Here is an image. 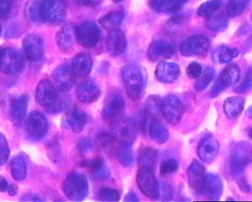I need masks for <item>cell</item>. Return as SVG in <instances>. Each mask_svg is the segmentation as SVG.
<instances>
[{"label": "cell", "instance_id": "7c38bea8", "mask_svg": "<svg viewBox=\"0 0 252 202\" xmlns=\"http://www.w3.org/2000/svg\"><path fill=\"white\" fill-rule=\"evenodd\" d=\"M112 134L119 143L132 145L137 138V127L132 119H120L114 122Z\"/></svg>", "mask_w": 252, "mask_h": 202}, {"label": "cell", "instance_id": "d6a6232c", "mask_svg": "<svg viewBox=\"0 0 252 202\" xmlns=\"http://www.w3.org/2000/svg\"><path fill=\"white\" fill-rule=\"evenodd\" d=\"M42 0H31L25 7V15L28 21L34 24L44 22L41 13Z\"/></svg>", "mask_w": 252, "mask_h": 202}, {"label": "cell", "instance_id": "e575fe53", "mask_svg": "<svg viewBox=\"0 0 252 202\" xmlns=\"http://www.w3.org/2000/svg\"><path fill=\"white\" fill-rule=\"evenodd\" d=\"M10 170L15 180L18 181L24 180L27 175V164L24 157L20 155L13 157L10 162Z\"/></svg>", "mask_w": 252, "mask_h": 202}, {"label": "cell", "instance_id": "c3c4849f", "mask_svg": "<svg viewBox=\"0 0 252 202\" xmlns=\"http://www.w3.org/2000/svg\"><path fill=\"white\" fill-rule=\"evenodd\" d=\"M0 147H1V165L3 166L7 162L10 155L9 144L3 134L0 139Z\"/></svg>", "mask_w": 252, "mask_h": 202}, {"label": "cell", "instance_id": "8d00e7d4", "mask_svg": "<svg viewBox=\"0 0 252 202\" xmlns=\"http://www.w3.org/2000/svg\"><path fill=\"white\" fill-rule=\"evenodd\" d=\"M252 0H228L226 5V14L229 17L234 18L245 12Z\"/></svg>", "mask_w": 252, "mask_h": 202}, {"label": "cell", "instance_id": "cb8c5ba5", "mask_svg": "<svg viewBox=\"0 0 252 202\" xmlns=\"http://www.w3.org/2000/svg\"><path fill=\"white\" fill-rule=\"evenodd\" d=\"M181 69L180 66L175 63H159L156 69V77L159 82L164 84H172L180 77Z\"/></svg>", "mask_w": 252, "mask_h": 202}, {"label": "cell", "instance_id": "bcb514c9", "mask_svg": "<svg viewBox=\"0 0 252 202\" xmlns=\"http://www.w3.org/2000/svg\"><path fill=\"white\" fill-rule=\"evenodd\" d=\"M252 86V67H249L247 72H245L242 82L238 84L234 89V92L239 93V94H243L248 92L249 89Z\"/></svg>", "mask_w": 252, "mask_h": 202}, {"label": "cell", "instance_id": "ffe728a7", "mask_svg": "<svg viewBox=\"0 0 252 202\" xmlns=\"http://www.w3.org/2000/svg\"><path fill=\"white\" fill-rule=\"evenodd\" d=\"M187 175L190 188L195 194L200 195L207 175L205 167L198 160H193L189 166Z\"/></svg>", "mask_w": 252, "mask_h": 202}, {"label": "cell", "instance_id": "be15d7a7", "mask_svg": "<svg viewBox=\"0 0 252 202\" xmlns=\"http://www.w3.org/2000/svg\"><path fill=\"white\" fill-rule=\"evenodd\" d=\"M112 1L115 3H120L122 2V1H124V0H112Z\"/></svg>", "mask_w": 252, "mask_h": 202}, {"label": "cell", "instance_id": "8992f818", "mask_svg": "<svg viewBox=\"0 0 252 202\" xmlns=\"http://www.w3.org/2000/svg\"><path fill=\"white\" fill-rule=\"evenodd\" d=\"M210 47V41L206 36L195 34L187 38L181 44L180 51L186 57H205Z\"/></svg>", "mask_w": 252, "mask_h": 202}, {"label": "cell", "instance_id": "f907efd6", "mask_svg": "<svg viewBox=\"0 0 252 202\" xmlns=\"http://www.w3.org/2000/svg\"><path fill=\"white\" fill-rule=\"evenodd\" d=\"M78 150L82 154L88 153L92 150L93 142L90 138H84L81 139L78 142Z\"/></svg>", "mask_w": 252, "mask_h": 202}, {"label": "cell", "instance_id": "60d3db41", "mask_svg": "<svg viewBox=\"0 0 252 202\" xmlns=\"http://www.w3.org/2000/svg\"><path fill=\"white\" fill-rule=\"evenodd\" d=\"M161 101L160 98L157 96H151L147 99L144 106V111L146 112L149 118H158L160 112Z\"/></svg>", "mask_w": 252, "mask_h": 202}, {"label": "cell", "instance_id": "e7e4bbea", "mask_svg": "<svg viewBox=\"0 0 252 202\" xmlns=\"http://www.w3.org/2000/svg\"><path fill=\"white\" fill-rule=\"evenodd\" d=\"M251 20H252V19H251Z\"/></svg>", "mask_w": 252, "mask_h": 202}, {"label": "cell", "instance_id": "484cf974", "mask_svg": "<svg viewBox=\"0 0 252 202\" xmlns=\"http://www.w3.org/2000/svg\"><path fill=\"white\" fill-rule=\"evenodd\" d=\"M73 72L77 78L84 79L91 73L93 67V59L88 53H79L72 61Z\"/></svg>", "mask_w": 252, "mask_h": 202}, {"label": "cell", "instance_id": "9c48e42d", "mask_svg": "<svg viewBox=\"0 0 252 202\" xmlns=\"http://www.w3.org/2000/svg\"><path fill=\"white\" fill-rule=\"evenodd\" d=\"M160 112L162 117L168 123L176 125L180 123L183 117L185 105L177 96L168 95L161 101Z\"/></svg>", "mask_w": 252, "mask_h": 202}, {"label": "cell", "instance_id": "6f0895ef", "mask_svg": "<svg viewBox=\"0 0 252 202\" xmlns=\"http://www.w3.org/2000/svg\"><path fill=\"white\" fill-rule=\"evenodd\" d=\"M238 185L240 190H243L245 193H251L252 188L249 185L248 182L245 180V178H241L238 181Z\"/></svg>", "mask_w": 252, "mask_h": 202}, {"label": "cell", "instance_id": "d4e9b609", "mask_svg": "<svg viewBox=\"0 0 252 202\" xmlns=\"http://www.w3.org/2000/svg\"><path fill=\"white\" fill-rule=\"evenodd\" d=\"M76 38V27L71 23L63 26L56 34V41L61 50L68 52L74 47Z\"/></svg>", "mask_w": 252, "mask_h": 202}, {"label": "cell", "instance_id": "680465c9", "mask_svg": "<svg viewBox=\"0 0 252 202\" xmlns=\"http://www.w3.org/2000/svg\"><path fill=\"white\" fill-rule=\"evenodd\" d=\"M140 201L138 197L136 195V193L133 192H130L126 195L125 199H124V202H138Z\"/></svg>", "mask_w": 252, "mask_h": 202}, {"label": "cell", "instance_id": "f1b7e54d", "mask_svg": "<svg viewBox=\"0 0 252 202\" xmlns=\"http://www.w3.org/2000/svg\"><path fill=\"white\" fill-rule=\"evenodd\" d=\"M147 130L150 138L157 143H165L170 138L168 130L159 120V117L151 119Z\"/></svg>", "mask_w": 252, "mask_h": 202}, {"label": "cell", "instance_id": "4fadbf2b", "mask_svg": "<svg viewBox=\"0 0 252 202\" xmlns=\"http://www.w3.org/2000/svg\"><path fill=\"white\" fill-rule=\"evenodd\" d=\"M26 129L30 138L34 140H39L47 134L49 122L42 112L34 111L28 116L26 120Z\"/></svg>", "mask_w": 252, "mask_h": 202}, {"label": "cell", "instance_id": "681fc988", "mask_svg": "<svg viewBox=\"0 0 252 202\" xmlns=\"http://www.w3.org/2000/svg\"><path fill=\"white\" fill-rule=\"evenodd\" d=\"M14 1V0H1L0 11H1V19H6L9 16L12 9Z\"/></svg>", "mask_w": 252, "mask_h": 202}, {"label": "cell", "instance_id": "4316f807", "mask_svg": "<svg viewBox=\"0 0 252 202\" xmlns=\"http://www.w3.org/2000/svg\"><path fill=\"white\" fill-rule=\"evenodd\" d=\"M28 98L26 94H21L13 98L10 102V115L16 124H21L27 114Z\"/></svg>", "mask_w": 252, "mask_h": 202}, {"label": "cell", "instance_id": "8fae6325", "mask_svg": "<svg viewBox=\"0 0 252 202\" xmlns=\"http://www.w3.org/2000/svg\"><path fill=\"white\" fill-rule=\"evenodd\" d=\"M35 98L37 103L48 111L51 110L60 100L56 87L47 79H42L38 83Z\"/></svg>", "mask_w": 252, "mask_h": 202}, {"label": "cell", "instance_id": "7a4b0ae2", "mask_svg": "<svg viewBox=\"0 0 252 202\" xmlns=\"http://www.w3.org/2000/svg\"><path fill=\"white\" fill-rule=\"evenodd\" d=\"M89 189L85 175L79 172H71L63 180V193L71 201H83L87 196Z\"/></svg>", "mask_w": 252, "mask_h": 202}, {"label": "cell", "instance_id": "11a10c76", "mask_svg": "<svg viewBox=\"0 0 252 202\" xmlns=\"http://www.w3.org/2000/svg\"><path fill=\"white\" fill-rule=\"evenodd\" d=\"M77 4L86 7H97L102 3V0H75Z\"/></svg>", "mask_w": 252, "mask_h": 202}, {"label": "cell", "instance_id": "d590c367", "mask_svg": "<svg viewBox=\"0 0 252 202\" xmlns=\"http://www.w3.org/2000/svg\"><path fill=\"white\" fill-rule=\"evenodd\" d=\"M118 161L125 167H130L134 165L135 157L131 145L119 143L116 150Z\"/></svg>", "mask_w": 252, "mask_h": 202}, {"label": "cell", "instance_id": "2e32d148", "mask_svg": "<svg viewBox=\"0 0 252 202\" xmlns=\"http://www.w3.org/2000/svg\"><path fill=\"white\" fill-rule=\"evenodd\" d=\"M23 47L28 60L36 62L42 59L44 54V44L42 37L39 34H28L23 40Z\"/></svg>", "mask_w": 252, "mask_h": 202}, {"label": "cell", "instance_id": "4dcf8cb0", "mask_svg": "<svg viewBox=\"0 0 252 202\" xmlns=\"http://www.w3.org/2000/svg\"><path fill=\"white\" fill-rule=\"evenodd\" d=\"M245 107V99L240 97H229L223 102V111L225 116L230 120L238 118Z\"/></svg>", "mask_w": 252, "mask_h": 202}, {"label": "cell", "instance_id": "db71d44e", "mask_svg": "<svg viewBox=\"0 0 252 202\" xmlns=\"http://www.w3.org/2000/svg\"><path fill=\"white\" fill-rule=\"evenodd\" d=\"M109 175H110L109 170L105 166H104L102 168H99L97 171H96L95 173H94V174H93L95 179L99 180L107 179V178H109Z\"/></svg>", "mask_w": 252, "mask_h": 202}, {"label": "cell", "instance_id": "ac0fdd59", "mask_svg": "<svg viewBox=\"0 0 252 202\" xmlns=\"http://www.w3.org/2000/svg\"><path fill=\"white\" fill-rule=\"evenodd\" d=\"M223 183L216 173H207L205 183L200 195L212 201H218L223 194Z\"/></svg>", "mask_w": 252, "mask_h": 202}, {"label": "cell", "instance_id": "94428289", "mask_svg": "<svg viewBox=\"0 0 252 202\" xmlns=\"http://www.w3.org/2000/svg\"><path fill=\"white\" fill-rule=\"evenodd\" d=\"M7 192L10 196H15L18 193V187L15 184H11V185H9Z\"/></svg>", "mask_w": 252, "mask_h": 202}, {"label": "cell", "instance_id": "f5cc1de1", "mask_svg": "<svg viewBox=\"0 0 252 202\" xmlns=\"http://www.w3.org/2000/svg\"><path fill=\"white\" fill-rule=\"evenodd\" d=\"M160 197H161L162 200H170L172 197L171 187L166 183L160 185Z\"/></svg>", "mask_w": 252, "mask_h": 202}, {"label": "cell", "instance_id": "91938a15", "mask_svg": "<svg viewBox=\"0 0 252 202\" xmlns=\"http://www.w3.org/2000/svg\"><path fill=\"white\" fill-rule=\"evenodd\" d=\"M9 185L8 184V182L5 179L4 177L1 178V183H0V190L1 193H4V192L7 191L8 188H9Z\"/></svg>", "mask_w": 252, "mask_h": 202}, {"label": "cell", "instance_id": "9f6ffc18", "mask_svg": "<svg viewBox=\"0 0 252 202\" xmlns=\"http://www.w3.org/2000/svg\"><path fill=\"white\" fill-rule=\"evenodd\" d=\"M21 201L23 202H43L44 200L41 199L40 197L38 195H34V194H28V195H24L21 199Z\"/></svg>", "mask_w": 252, "mask_h": 202}, {"label": "cell", "instance_id": "ee69618b", "mask_svg": "<svg viewBox=\"0 0 252 202\" xmlns=\"http://www.w3.org/2000/svg\"><path fill=\"white\" fill-rule=\"evenodd\" d=\"M178 162L175 159H169L160 164V173L162 176L166 177L174 174L178 169Z\"/></svg>", "mask_w": 252, "mask_h": 202}, {"label": "cell", "instance_id": "ab89813d", "mask_svg": "<svg viewBox=\"0 0 252 202\" xmlns=\"http://www.w3.org/2000/svg\"><path fill=\"white\" fill-rule=\"evenodd\" d=\"M215 73L216 72L213 67H206L195 83L194 88L195 90L197 92H202V91L205 90L215 78Z\"/></svg>", "mask_w": 252, "mask_h": 202}, {"label": "cell", "instance_id": "f35d334b", "mask_svg": "<svg viewBox=\"0 0 252 202\" xmlns=\"http://www.w3.org/2000/svg\"><path fill=\"white\" fill-rule=\"evenodd\" d=\"M221 4L222 0H208L200 5L197 13L200 17L208 19L220 9Z\"/></svg>", "mask_w": 252, "mask_h": 202}, {"label": "cell", "instance_id": "7402d4cb", "mask_svg": "<svg viewBox=\"0 0 252 202\" xmlns=\"http://www.w3.org/2000/svg\"><path fill=\"white\" fill-rule=\"evenodd\" d=\"M101 91L98 86L91 79L84 81L76 89V96L78 100L84 103H93L98 100Z\"/></svg>", "mask_w": 252, "mask_h": 202}, {"label": "cell", "instance_id": "7dc6e473", "mask_svg": "<svg viewBox=\"0 0 252 202\" xmlns=\"http://www.w3.org/2000/svg\"><path fill=\"white\" fill-rule=\"evenodd\" d=\"M203 72L201 65L197 62H192L187 67V74L189 78L198 79Z\"/></svg>", "mask_w": 252, "mask_h": 202}, {"label": "cell", "instance_id": "44dd1931", "mask_svg": "<svg viewBox=\"0 0 252 202\" xmlns=\"http://www.w3.org/2000/svg\"><path fill=\"white\" fill-rule=\"evenodd\" d=\"M106 47L110 55H122L125 52L127 47V39L125 34L119 28L109 31L106 39Z\"/></svg>", "mask_w": 252, "mask_h": 202}, {"label": "cell", "instance_id": "30bf717a", "mask_svg": "<svg viewBox=\"0 0 252 202\" xmlns=\"http://www.w3.org/2000/svg\"><path fill=\"white\" fill-rule=\"evenodd\" d=\"M137 184L141 192L147 198L156 200L160 197V185L153 170L140 167L137 173Z\"/></svg>", "mask_w": 252, "mask_h": 202}, {"label": "cell", "instance_id": "52a82bcc", "mask_svg": "<svg viewBox=\"0 0 252 202\" xmlns=\"http://www.w3.org/2000/svg\"><path fill=\"white\" fill-rule=\"evenodd\" d=\"M101 33L97 23L87 21L76 27V38L78 43L86 49H92L98 44Z\"/></svg>", "mask_w": 252, "mask_h": 202}, {"label": "cell", "instance_id": "603a6c76", "mask_svg": "<svg viewBox=\"0 0 252 202\" xmlns=\"http://www.w3.org/2000/svg\"><path fill=\"white\" fill-rule=\"evenodd\" d=\"M87 122V114L81 109H74L63 119V126L74 133L80 134L84 131Z\"/></svg>", "mask_w": 252, "mask_h": 202}, {"label": "cell", "instance_id": "5b68a950", "mask_svg": "<svg viewBox=\"0 0 252 202\" xmlns=\"http://www.w3.org/2000/svg\"><path fill=\"white\" fill-rule=\"evenodd\" d=\"M252 162V150L248 142L235 145L230 157V169L233 175L241 174Z\"/></svg>", "mask_w": 252, "mask_h": 202}, {"label": "cell", "instance_id": "1f68e13d", "mask_svg": "<svg viewBox=\"0 0 252 202\" xmlns=\"http://www.w3.org/2000/svg\"><path fill=\"white\" fill-rule=\"evenodd\" d=\"M124 9H118L111 11L99 20L101 26L107 31H112L120 26L124 19Z\"/></svg>", "mask_w": 252, "mask_h": 202}, {"label": "cell", "instance_id": "6da1fadb", "mask_svg": "<svg viewBox=\"0 0 252 202\" xmlns=\"http://www.w3.org/2000/svg\"><path fill=\"white\" fill-rule=\"evenodd\" d=\"M126 92L131 100L137 101L144 91V78L140 69L135 65L124 66L121 72Z\"/></svg>", "mask_w": 252, "mask_h": 202}, {"label": "cell", "instance_id": "74e56055", "mask_svg": "<svg viewBox=\"0 0 252 202\" xmlns=\"http://www.w3.org/2000/svg\"><path fill=\"white\" fill-rule=\"evenodd\" d=\"M205 26L213 32H221L228 27V19L223 14H214L207 19Z\"/></svg>", "mask_w": 252, "mask_h": 202}, {"label": "cell", "instance_id": "836d02e7", "mask_svg": "<svg viewBox=\"0 0 252 202\" xmlns=\"http://www.w3.org/2000/svg\"><path fill=\"white\" fill-rule=\"evenodd\" d=\"M238 49L226 46H220L212 53V59L217 64H229L233 59L238 57Z\"/></svg>", "mask_w": 252, "mask_h": 202}, {"label": "cell", "instance_id": "b9f144b4", "mask_svg": "<svg viewBox=\"0 0 252 202\" xmlns=\"http://www.w3.org/2000/svg\"><path fill=\"white\" fill-rule=\"evenodd\" d=\"M117 141V140H116L115 137L114 136L112 133L103 132H101L97 135V138H96V145L100 150L108 152L114 148Z\"/></svg>", "mask_w": 252, "mask_h": 202}, {"label": "cell", "instance_id": "5bb4252c", "mask_svg": "<svg viewBox=\"0 0 252 202\" xmlns=\"http://www.w3.org/2000/svg\"><path fill=\"white\" fill-rule=\"evenodd\" d=\"M175 44L170 41L157 39L151 43L147 56L151 62H162L175 55Z\"/></svg>", "mask_w": 252, "mask_h": 202}, {"label": "cell", "instance_id": "7bdbcfd3", "mask_svg": "<svg viewBox=\"0 0 252 202\" xmlns=\"http://www.w3.org/2000/svg\"><path fill=\"white\" fill-rule=\"evenodd\" d=\"M121 195L114 188H103L97 192L95 200L100 202H118L120 200Z\"/></svg>", "mask_w": 252, "mask_h": 202}, {"label": "cell", "instance_id": "277c9868", "mask_svg": "<svg viewBox=\"0 0 252 202\" xmlns=\"http://www.w3.org/2000/svg\"><path fill=\"white\" fill-rule=\"evenodd\" d=\"M24 56L18 49L14 47L1 49V71L7 75L21 73L25 67Z\"/></svg>", "mask_w": 252, "mask_h": 202}, {"label": "cell", "instance_id": "6125c7cd", "mask_svg": "<svg viewBox=\"0 0 252 202\" xmlns=\"http://www.w3.org/2000/svg\"><path fill=\"white\" fill-rule=\"evenodd\" d=\"M248 134L250 138L252 140V127L248 129Z\"/></svg>", "mask_w": 252, "mask_h": 202}, {"label": "cell", "instance_id": "f546056e", "mask_svg": "<svg viewBox=\"0 0 252 202\" xmlns=\"http://www.w3.org/2000/svg\"><path fill=\"white\" fill-rule=\"evenodd\" d=\"M158 162V151L154 147L142 146L139 149L138 165L154 170Z\"/></svg>", "mask_w": 252, "mask_h": 202}, {"label": "cell", "instance_id": "f6af8a7d", "mask_svg": "<svg viewBox=\"0 0 252 202\" xmlns=\"http://www.w3.org/2000/svg\"><path fill=\"white\" fill-rule=\"evenodd\" d=\"M104 166V162L102 158H94L92 160H84L81 162L80 167L89 170L92 174L97 171L99 168Z\"/></svg>", "mask_w": 252, "mask_h": 202}, {"label": "cell", "instance_id": "9a60e30c", "mask_svg": "<svg viewBox=\"0 0 252 202\" xmlns=\"http://www.w3.org/2000/svg\"><path fill=\"white\" fill-rule=\"evenodd\" d=\"M125 105V99L122 93L113 91L104 100L102 110V117L107 120L115 118L124 111Z\"/></svg>", "mask_w": 252, "mask_h": 202}, {"label": "cell", "instance_id": "3957f363", "mask_svg": "<svg viewBox=\"0 0 252 202\" xmlns=\"http://www.w3.org/2000/svg\"><path fill=\"white\" fill-rule=\"evenodd\" d=\"M41 13L44 22L58 26L63 23L67 14L66 0H42Z\"/></svg>", "mask_w": 252, "mask_h": 202}, {"label": "cell", "instance_id": "d6986e66", "mask_svg": "<svg viewBox=\"0 0 252 202\" xmlns=\"http://www.w3.org/2000/svg\"><path fill=\"white\" fill-rule=\"evenodd\" d=\"M220 150L217 139L212 134H207L200 140L198 147V155L202 161L211 163L215 161Z\"/></svg>", "mask_w": 252, "mask_h": 202}, {"label": "cell", "instance_id": "83f0119b", "mask_svg": "<svg viewBox=\"0 0 252 202\" xmlns=\"http://www.w3.org/2000/svg\"><path fill=\"white\" fill-rule=\"evenodd\" d=\"M187 0H149V5L154 11L164 14L180 11Z\"/></svg>", "mask_w": 252, "mask_h": 202}, {"label": "cell", "instance_id": "ba28073f", "mask_svg": "<svg viewBox=\"0 0 252 202\" xmlns=\"http://www.w3.org/2000/svg\"><path fill=\"white\" fill-rule=\"evenodd\" d=\"M240 78V70L238 66L236 64L228 65L220 72L209 95L211 98L218 97L225 89L236 84Z\"/></svg>", "mask_w": 252, "mask_h": 202}, {"label": "cell", "instance_id": "816d5d0a", "mask_svg": "<svg viewBox=\"0 0 252 202\" xmlns=\"http://www.w3.org/2000/svg\"><path fill=\"white\" fill-rule=\"evenodd\" d=\"M187 16H182V15L173 16L172 19L167 21V28H173L175 26H182L187 21Z\"/></svg>", "mask_w": 252, "mask_h": 202}, {"label": "cell", "instance_id": "e0dca14e", "mask_svg": "<svg viewBox=\"0 0 252 202\" xmlns=\"http://www.w3.org/2000/svg\"><path fill=\"white\" fill-rule=\"evenodd\" d=\"M55 85L62 92H67L72 89L76 82V76L72 67L67 64H62L54 69L52 74Z\"/></svg>", "mask_w": 252, "mask_h": 202}]
</instances>
